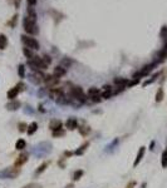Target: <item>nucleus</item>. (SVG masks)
<instances>
[{
	"label": "nucleus",
	"mask_w": 167,
	"mask_h": 188,
	"mask_svg": "<svg viewBox=\"0 0 167 188\" xmlns=\"http://www.w3.org/2000/svg\"><path fill=\"white\" fill-rule=\"evenodd\" d=\"M18 129H19V132H20V133L27 132V129H28V124H27V123H24V122H20V123L18 124Z\"/></svg>",
	"instance_id": "nucleus-35"
},
{
	"label": "nucleus",
	"mask_w": 167,
	"mask_h": 188,
	"mask_svg": "<svg viewBox=\"0 0 167 188\" xmlns=\"http://www.w3.org/2000/svg\"><path fill=\"white\" fill-rule=\"evenodd\" d=\"M118 143H119V138H116V139H113L111 143H109L107 147H106V152H109V153H112V152H114L116 150V148H117V145H118Z\"/></svg>",
	"instance_id": "nucleus-18"
},
{
	"label": "nucleus",
	"mask_w": 167,
	"mask_h": 188,
	"mask_svg": "<svg viewBox=\"0 0 167 188\" xmlns=\"http://www.w3.org/2000/svg\"><path fill=\"white\" fill-rule=\"evenodd\" d=\"M65 159H67V158H64V157H63V158H62V161L58 162V164H59L60 168H65Z\"/></svg>",
	"instance_id": "nucleus-40"
},
{
	"label": "nucleus",
	"mask_w": 167,
	"mask_h": 188,
	"mask_svg": "<svg viewBox=\"0 0 167 188\" xmlns=\"http://www.w3.org/2000/svg\"><path fill=\"white\" fill-rule=\"evenodd\" d=\"M24 113H25V114H30V116H33V114H34V109H32V107H25Z\"/></svg>",
	"instance_id": "nucleus-38"
},
{
	"label": "nucleus",
	"mask_w": 167,
	"mask_h": 188,
	"mask_svg": "<svg viewBox=\"0 0 167 188\" xmlns=\"http://www.w3.org/2000/svg\"><path fill=\"white\" fill-rule=\"evenodd\" d=\"M49 163H50V162H43V163H41V164L38 167V168L35 169V172H34V176L36 177V176H39V174H41V173H43V172H44V171H45V169L49 167Z\"/></svg>",
	"instance_id": "nucleus-19"
},
{
	"label": "nucleus",
	"mask_w": 167,
	"mask_h": 188,
	"mask_svg": "<svg viewBox=\"0 0 167 188\" xmlns=\"http://www.w3.org/2000/svg\"><path fill=\"white\" fill-rule=\"evenodd\" d=\"M163 89L162 88H160V89L157 90V93H156V102L160 103V102H162L163 101Z\"/></svg>",
	"instance_id": "nucleus-31"
},
{
	"label": "nucleus",
	"mask_w": 167,
	"mask_h": 188,
	"mask_svg": "<svg viewBox=\"0 0 167 188\" xmlns=\"http://www.w3.org/2000/svg\"><path fill=\"white\" fill-rule=\"evenodd\" d=\"M153 147H155V140H152V142H151V145H150V149H151V150H153Z\"/></svg>",
	"instance_id": "nucleus-45"
},
{
	"label": "nucleus",
	"mask_w": 167,
	"mask_h": 188,
	"mask_svg": "<svg viewBox=\"0 0 167 188\" xmlns=\"http://www.w3.org/2000/svg\"><path fill=\"white\" fill-rule=\"evenodd\" d=\"M44 82H45V84H46V87L48 88H55L57 87V84L59 83V78H57L55 75H45V79H44Z\"/></svg>",
	"instance_id": "nucleus-11"
},
{
	"label": "nucleus",
	"mask_w": 167,
	"mask_h": 188,
	"mask_svg": "<svg viewBox=\"0 0 167 188\" xmlns=\"http://www.w3.org/2000/svg\"><path fill=\"white\" fill-rule=\"evenodd\" d=\"M134 186H136V182H134V181H132V182H129V183L127 184V187H126V188H134Z\"/></svg>",
	"instance_id": "nucleus-43"
},
{
	"label": "nucleus",
	"mask_w": 167,
	"mask_h": 188,
	"mask_svg": "<svg viewBox=\"0 0 167 188\" xmlns=\"http://www.w3.org/2000/svg\"><path fill=\"white\" fill-rule=\"evenodd\" d=\"M156 65H157V63H151V64H147V65H144L143 68H142V69H141L139 72H137V73H136V74L133 75V79H141V78H142V77H146V75H148L150 74V73L151 72H152L153 70V68L156 67Z\"/></svg>",
	"instance_id": "nucleus-7"
},
{
	"label": "nucleus",
	"mask_w": 167,
	"mask_h": 188,
	"mask_svg": "<svg viewBox=\"0 0 167 188\" xmlns=\"http://www.w3.org/2000/svg\"><path fill=\"white\" fill-rule=\"evenodd\" d=\"M22 41L24 43V45L27 48L32 49V50H38L39 49V43L35 38H32V36H28V35H22Z\"/></svg>",
	"instance_id": "nucleus-6"
},
{
	"label": "nucleus",
	"mask_w": 167,
	"mask_h": 188,
	"mask_svg": "<svg viewBox=\"0 0 167 188\" xmlns=\"http://www.w3.org/2000/svg\"><path fill=\"white\" fill-rule=\"evenodd\" d=\"M161 36H162V38H166L167 36V28L166 27H163L162 30H161Z\"/></svg>",
	"instance_id": "nucleus-41"
},
{
	"label": "nucleus",
	"mask_w": 167,
	"mask_h": 188,
	"mask_svg": "<svg viewBox=\"0 0 167 188\" xmlns=\"http://www.w3.org/2000/svg\"><path fill=\"white\" fill-rule=\"evenodd\" d=\"M36 130H38V123L36 122H32L29 125H28V129H27V133L29 135H33Z\"/></svg>",
	"instance_id": "nucleus-23"
},
{
	"label": "nucleus",
	"mask_w": 167,
	"mask_h": 188,
	"mask_svg": "<svg viewBox=\"0 0 167 188\" xmlns=\"http://www.w3.org/2000/svg\"><path fill=\"white\" fill-rule=\"evenodd\" d=\"M65 73H67V69H65V68H63L62 65H58V67H55V68H54L53 75H55L57 78H62V77H64V75H65Z\"/></svg>",
	"instance_id": "nucleus-17"
},
{
	"label": "nucleus",
	"mask_w": 167,
	"mask_h": 188,
	"mask_svg": "<svg viewBox=\"0 0 167 188\" xmlns=\"http://www.w3.org/2000/svg\"><path fill=\"white\" fill-rule=\"evenodd\" d=\"M65 128L67 129H69V130H74L78 128V119L74 118V117H70V118H68L67 119V122H65Z\"/></svg>",
	"instance_id": "nucleus-12"
},
{
	"label": "nucleus",
	"mask_w": 167,
	"mask_h": 188,
	"mask_svg": "<svg viewBox=\"0 0 167 188\" xmlns=\"http://www.w3.org/2000/svg\"><path fill=\"white\" fill-rule=\"evenodd\" d=\"M41 59H43V61L45 63V65H46V67H48V65L50 64V63H52V59H50V56H48V55H44V56H43V58H41Z\"/></svg>",
	"instance_id": "nucleus-37"
},
{
	"label": "nucleus",
	"mask_w": 167,
	"mask_h": 188,
	"mask_svg": "<svg viewBox=\"0 0 167 188\" xmlns=\"http://www.w3.org/2000/svg\"><path fill=\"white\" fill-rule=\"evenodd\" d=\"M73 154H74V152H70V150H65V152H64V158H69V157H72Z\"/></svg>",
	"instance_id": "nucleus-42"
},
{
	"label": "nucleus",
	"mask_w": 167,
	"mask_h": 188,
	"mask_svg": "<svg viewBox=\"0 0 167 188\" xmlns=\"http://www.w3.org/2000/svg\"><path fill=\"white\" fill-rule=\"evenodd\" d=\"M23 27H24V30L27 31L29 35H36L39 33V29L36 27V23L32 22L28 17H25L23 19Z\"/></svg>",
	"instance_id": "nucleus-5"
},
{
	"label": "nucleus",
	"mask_w": 167,
	"mask_h": 188,
	"mask_svg": "<svg viewBox=\"0 0 167 188\" xmlns=\"http://www.w3.org/2000/svg\"><path fill=\"white\" fill-rule=\"evenodd\" d=\"M114 83H116L118 87H121V88H127L129 80L128 79H123V78H116V79H114Z\"/></svg>",
	"instance_id": "nucleus-24"
},
{
	"label": "nucleus",
	"mask_w": 167,
	"mask_h": 188,
	"mask_svg": "<svg viewBox=\"0 0 167 188\" xmlns=\"http://www.w3.org/2000/svg\"><path fill=\"white\" fill-rule=\"evenodd\" d=\"M144 153H146V147H139L138 152H137V155H136V159H134V162H133V167H137V166L139 164V162L142 161Z\"/></svg>",
	"instance_id": "nucleus-13"
},
{
	"label": "nucleus",
	"mask_w": 167,
	"mask_h": 188,
	"mask_svg": "<svg viewBox=\"0 0 167 188\" xmlns=\"http://www.w3.org/2000/svg\"><path fill=\"white\" fill-rule=\"evenodd\" d=\"M28 18L32 20V22L36 23V13H35V10L33 7H29L28 8Z\"/></svg>",
	"instance_id": "nucleus-27"
},
{
	"label": "nucleus",
	"mask_w": 167,
	"mask_h": 188,
	"mask_svg": "<svg viewBox=\"0 0 167 188\" xmlns=\"http://www.w3.org/2000/svg\"><path fill=\"white\" fill-rule=\"evenodd\" d=\"M20 107H22V103H20L19 101H15V99H14V101H10L7 106H5V108H7L8 111H12V112L13 111H18Z\"/></svg>",
	"instance_id": "nucleus-14"
},
{
	"label": "nucleus",
	"mask_w": 167,
	"mask_h": 188,
	"mask_svg": "<svg viewBox=\"0 0 167 188\" xmlns=\"http://www.w3.org/2000/svg\"><path fill=\"white\" fill-rule=\"evenodd\" d=\"M64 135H65V130L63 128L57 129V130H53V132H52V137H54V138H60V137H64Z\"/></svg>",
	"instance_id": "nucleus-28"
},
{
	"label": "nucleus",
	"mask_w": 167,
	"mask_h": 188,
	"mask_svg": "<svg viewBox=\"0 0 167 188\" xmlns=\"http://www.w3.org/2000/svg\"><path fill=\"white\" fill-rule=\"evenodd\" d=\"M28 158H29V153H20L18 157H17V159H15L14 162V167H18V168H20L23 164H25L28 162Z\"/></svg>",
	"instance_id": "nucleus-10"
},
{
	"label": "nucleus",
	"mask_w": 167,
	"mask_h": 188,
	"mask_svg": "<svg viewBox=\"0 0 167 188\" xmlns=\"http://www.w3.org/2000/svg\"><path fill=\"white\" fill-rule=\"evenodd\" d=\"M62 125H63V123H62L59 119H52V121L49 122V129L53 132V130H57V129H60Z\"/></svg>",
	"instance_id": "nucleus-15"
},
{
	"label": "nucleus",
	"mask_w": 167,
	"mask_h": 188,
	"mask_svg": "<svg viewBox=\"0 0 167 188\" xmlns=\"http://www.w3.org/2000/svg\"><path fill=\"white\" fill-rule=\"evenodd\" d=\"M88 97H89L91 99L92 98H94V97H98V95H102V93H101V90L98 89V88H96V87H92V88H89L88 89Z\"/></svg>",
	"instance_id": "nucleus-21"
},
{
	"label": "nucleus",
	"mask_w": 167,
	"mask_h": 188,
	"mask_svg": "<svg viewBox=\"0 0 167 188\" xmlns=\"http://www.w3.org/2000/svg\"><path fill=\"white\" fill-rule=\"evenodd\" d=\"M161 166L162 168H167V149H165L161 155Z\"/></svg>",
	"instance_id": "nucleus-30"
},
{
	"label": "nucleus",
	"mask_w": 167,
	"mask_h": 188,
	"mask_svg": "<svg viewBox=\"0 0 167 188\" xmlns=\"http://www.w3.org/2000/svg\"><path fill=\"white\" fill-rule=\"evenodd\" d=\"M22 188H43V187H41V184L33 182V183H28V184H25V186H24V187H22Z\"/></svg>",
	"instance_id": "nucleus-36"
},
{
	"label": "nucleus",
	"mask_w": 167,
	"mask_h": 188,
	"mask_svg": "<svg viewBox=\"0 0 167 188\" xmlns=\"http://www.w3.org/2000/svg\"><path fill=\"white\" fill-rule=\"evenodd\" d=\"M165 49H166V50H167V43H166V45H165Z\"/></svg>",
	"instance_id": "nucleus-47"
},
{
	"label": "nucleus",
	"mask_w": 167,
	"mask_h": 188,
	"mask_svg": "<svg viewBox=\"0 0 167 188\" xmlns=\"http://www.w3.org/2000/svg\"><path fill=\"white\" fill-rule=\"evenodd\" d=\"M24 148H27V142H25L24 139L19 138V139L17 140V143H15V149H18V150H23Z\"/></svg>",
	"instance_id": "nucleus-26"
},
{
	"label": "nucleus",
	"mask_w": 167,
	"mask_h": 188,
	"mask_svg": "<svg viewBox=\"0 0 167 188\" xmlns=\"http://www.w3.org/2000/svg\"><path fill=\"white\" fill-rule=\"evenodd\" d=\"M88 147H89V142H84L79 148L74 150V154H76V155H82V154H84V153H86V150L88 149Z\"/></svg>",
	"instance_id": "nucleus-20"
},
{
	"label": "nucleus",
	"mask_w": 167,
	"mask_h": 188,
	"mask_svg": "<svg viewBox=\"0 0 167 188\" xmlns=\"http://www.w3.org/2000/svg\"><path fill=\"white\" fill-rule=\"evenodd\" d=\"M142 188H146V183H143V184H142Z\"/></svg>",
	"instance_id": "nucleus-46"
},
{
	"label": "nucleus",
	"mask_w": 167,
	"mask_h": 188,
	"mask_svg": "<svg viewBox=\"0 0 167 188\" xmlns=\"http://www.w3.org/2000/svg\"><path fill=\"white\" fill-rule=\"evenodd\" d=\"M69 99H76V101L81 102L82 104L87 102V95L83 92V89L81 87H77V85H72L69 88V92H68V95H67Z\"/></svg>",
	"instance_id": "nucleus-2"
},
{
	"label": "nucleus",
	"mask_w": 167,
	"mask_h": 188,
	"mask_svg": "<svg viewBox=\"0 0 167 188\" xmlns=\"http://www.w3.org/2000/svg\"><path fill=\"white\" fill-rule=\"evenodd\" d=\"M28 4L30 5V7H34V5L36 4V0H28Z\"/></svg>",
	"instance_id": "nucleus-44"
},
{
	"label": "nucleus",
	"mask_w": 167,
	"mask_h": 188,
	"mask_svg": "<svg viewBox=\"0 0 167 188\" xmlns=\"http://www.w3.org/2000/svg\"><path fill=\"white\" fill-rule=\"evenodd\" d=\"M78 130H79V133L83 135V137H87V135L91 133V127L87 125V124H83V125H79Z\"/></svg>",
	"instance_id": "nucleus-22"
},
{
	"label": "nucleus",
	"mask_w": 167,
	"mask_h": 188,
	"mask_svg": "<svg viewBox=\"0 0 167 188\" xmlns=\"http://www.w3.org/2000/svg\"><path fill=\"white\" fill-rule=\"evenodd\" d=\"M44 79H45V75L39 70H35V72L32 73V74H29V80L32 83H34V84H36V85H39L40 83H43Z\"/></svg>",
	"instance_id": "nucleus-9"
},
{
	"label": "nucleus",
	"mask_w": 167,
	"mask_h": 188,
	"mask_svg": "<svg viewBox=\"0 0 167 188\" xmlns=\"http://www.w3.org/2000/svg\"><path fill=\"white\" fill-rule=\"evenodd\" d=\"M8 46V38L5 34H0V50L7 49Z\"/></svg>",
	"instance_id": "nucleus-25"
},
{
	"label": "nucleus",
	"mask_w": 167,
	"mask_h": 188,
	"mask_svg": "<svg viewBox=\"0 0 167 188\" xmlns=\"http://www.w3.org/2000/svg\"><path fill=\"white\" fill-rule=\"evenodd\" d=\"M23 53H24V55L27 56L28 59H32L33 56H34V54H33V51H32V49H29V48H27V46H25V48H23Z\"/></svg>",
	"instance_id": "nucleus-32"
},
{
	"label": "nucleus",
	"mask_w": 167,
	"mask_h": 188,
	"mask_svg": "<svg viewBox=\"0 0 167 188\" xmlns=\"http://www.w3.org/2000/svg\"><path fill=\"white\" fill-rule=\"evenodd\" d=\"M52 147L53 145L49 142H40L32 148V154L35 158H44V157H46L52 152V149H53Z\"/></svg>",
	"instance_id": "nucleus-1"
},
{
	"label": "nucleus",
	"mask_w": 167,
	"mask_h": 188,
	"mask_svg": "<svg viewBox=\"0 0 167 188\" xmlns=\"http://www.w3.org/2000/svg\"><path fill=\"white\" fill-rule=\"evenodd\" d=\"M28 65L32 68L34 72H35V70H44V69H46L45 63H44L43 59H41L40 56H38V55H34L32 59H28Z\"/></svg>",
	"instance_id": "nucleus-4"
},
{
	"label": "nucleus",
	"mask_w": 167,
	"mask_h": 188,
	"mask_svg": "<svg viewBox=\"0 0 167 188\" xmlns=\"http://www.w3.org/2000/svg\"><path fill=\"white\" fill-rule=\"evenodd\" d=\"M83 174H84V171H83V169H77L74 173H73V181H74V182L79 181Z\"/></svg>",
	"instance_id": "nucleus-29"
},
{
	"label": "nucleus",
	"mask_w": 167,
	"mask_h": 188,
	"mask_svg": "<svg viewBox=\"0 0 167 188\" xmlns=\"http://www.w3.org/2000/svg\"><path fill=\"white\" fill-rule=\"evenodd\" d=\"M70 64H72V61H70L69 59H63V60H62V67H63V68L69 67Z\"/></svg>",
	"instance_id": "nucleus-39"
},
{
	"label": "nucleus",
	"mask_w": 167,
	"mask_h": 188,
	"mask_svg": "<svg viewBox=\"0 0 167 188\" xmlns=\"http://www.w3.org/2000/svg\"><path fill=\"white\" fill-rule=\"evenodd\" d=\"M113 95V90L111 85H104L103 87V93H102V98L103 99H109Z\"/></svg>",
	"instance_id": "nucleus-16"
},
{
	"label": "nucleus",
	"mask_w": 167,
	"mask_h": 188,
	"mask_svg": "<svg viewBox=\"0 0 167 188\" xmlns=\"http://www.w3.org/2000/svg\"><path fill=\"white\" fill-rule=\"evenodd\" d=\"M160 75V73H156V74L153 75V77H151V79H148V80H146L144 83H143V87H147L148 84H152V83L156 80V79H157V77Z\"/></svg>",
	"instance_id": "nucleus-33"
},
{
	"label": "nucleus",
	"mask_w": 167,
	"mask_h": 188,
	"mask_svg": "<svg viewBox=\"0 0 167 188\" xmlns=\"http://www.w3.org/2000/svg\"><path fill=\"white\" fill-rule=\"evenodd\" d=\"M20 174V168L18 167H7L0 171V179H14Z\"/></svg>",
	"instance_id": "nucleus-3"
},
{
	"label": "nucleus",
	"mask_w": 167,
	"mask_h": 188,
	"mask_svg": "<svg viewBox=\"0 0 167 188\" xmlns=\"http://www.w3.org/2000/svg\"><path fill=\"white\" fill-rule=\"evenodd\" d=\"M24 89H25V84H24V83H22V82L18 83L17 85L13 87L12 89H10V90L7 93L8 99H10V101H14V99L18 97V94L22 92V90H24Z\"/></svg>",
	"instance_id": "nucleus-8"
},
{
	"label": "nucleus",
	"mask_w": 167,
	"mask_h": 188,
	"mask_svg": "<svg viewBox=\"0 0 167 188\" xmlns=\"http://www.w3.org/2000/svg\"><path fill=\"white\" fill-rule=\"evenodd\" d=\"M18 74H19L20 78H25V67H24V64H20L18 67Z\"/></svg>",
	"instance_id": "nucleus-34"
}]
</instances>
